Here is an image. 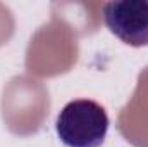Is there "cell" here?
I'll list each match as a JSON object with an SVG mask.
<instances>
[{
	"instance_id": "cell-2",
	"label": "cell",
	"mask_w": 148,
	"mask_h": 147,
	"mask_svg": "<svg viewBox=\"0 0 148 147\" xmlns=\"http://www.w3.org/2000/svg\"><path fill=\"white\" fill-rule=\"evenodd\" d=\"M103 21L112 35L131 47L148 45V0L103 3Z\"/></svg>"
},
{
	"instance_id": "cell-1",
	"label": "cell",
	"mask_w": 148,
	"mask_h": 147,
	"mask_svg": "<svg viewBox=\"0 0 148 147\" xmlns=\"http://www.w3.org/2000/svg\"><path fill=\"white\" fill-rule=\"evenodd\" d=\"M55 132L67 147H100L109 132V116L98 102L76 99L59 112Z\"/></svg>"
}]
</instances>
